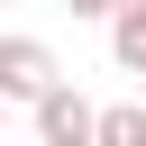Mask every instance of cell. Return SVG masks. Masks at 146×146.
Instances as JSON below:
<instances>
[{
    "instance_id": "obj_3",
    "label": "cell",
    "mask_w": 146,
    "mask_h": 146,
    "mask_svg": "<svg viewBox=\"0 0 146 146\" xmlns=\"http://www.w3.org/2000/svg\"><path fill=\"white\" fill-rule=\"evenodd\" d=\"M110 55H119L128 73H146V0H119V9H110Z\"/></svg>"
},
{
    "instance_id": "obj_2",
    "label": "cell",
    "mask_w": 146,
    "mask_h": 146,
    "mask_svg": "<svg viewBox=\"0 0 146 146\" xmlns=\"http://www.w3.org/2000/svg\"><path fill=\"white\" fill-rule=\"evenodd\" d=\"M91 119H100V110H91L73 82H55V91L36 100V146H91Z\"/></svg>"
},
{
    "instance_id": "obj_6",
    "label": "cell",
    "mask_w": 146,
    "mask_h": 146,
    "mask_svg": "<svg viewBox=\"0 0 146 146\" xmlns=\"http://www.w3.org/2000/svg\"><path fill=\"white\" fill-rule=\"evenodd\" d=\"M137 110H146V73H137Z\"/></svg>"
},
{
    "instance_id": "obj_5",
    "label": "cell",
    "mask_w": 146,
    "mask_h": 146,
    "mask_svg": "<svg viewBox=\"0 0 146 146\" xmlns=\"http://www.w3.org/2000/svg\"><path fill=\"white\" fill-rule=\"evenodd\" d=\"M64 9H73V18H110L119 0H64Z\"/></svg>"
},
{
    "instance_id": "obj_8",
    "label": "cell",
    "mask_w": 146,
    "mask_h": 146,
    "mask_svg": "<svg viewBox=\"0 0 146 146\" xmlns=\"http://www.w3.org/2000/svg\"><path fill=\"white\" fill-rule=\"evenodd\" d=\"M27 146H36V137H27Z\"/></svg>"
},
{
    "instance_id": "obj_7",
    "label": "cell",
    "mask_w": 146,
    "mask_h": 146,
    "mask_svg": "<svg viewBox=\"0 0 146 146\" xmlns=\"http://www.w3.org/2000/svg\"><path fill=\"white\" fill-rule=\"evenodd\" d=\"M0 128H9V100H0Z\"/></svg>"
},
{
    "instance_id": "obj_1",
    "label": "cell",
    "mask_w": 146,
    "mask_h": 146,
    "mask_svg": "<svg viewBox=\"0 0 146 146\" xmlns=\"http://www.w3.org/2000/svg\"><path fill=\"white\" fill-rule=\"evenodd\" d=\"M55 82H64V73H55V46H46V36H0V100H27V110H36Z\"/></svg>"
},
{
    "instance_id": "obj_4",
    "label": "cell",
    "mask_w": 146,
    "mask_h": 146,
    "mask_svg": "<svg viewBox=\"0 0 146 146\" xmlns=\"http://www.w3.org/2000/svg\"><path fill=\"white\" fill-rule=\"evenodd\" d=\"M91 146H146V110H137V100L100 110V119H91Z\"/></svg>"
}]
</instances>
